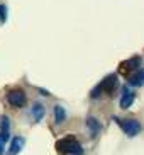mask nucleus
Wrapping results in <instances>:
<instances>
[{
  "label": "nucleus",
  "instance_id": "1",
  "mask_svg": "<svg viewBox=\"0 0 144 155\" xmlns=\"http://www.w3.org/2000/svg\"><path fill=\"white\" fill-rule=\"evenodd\" d=\"M56 150L61 155H83V147L73 135H66L56 141Z\"/></svg>",
  "mask_w": 144,
  "mask_h": 155
},
{
  "label": "nucleus",
  "instance_id": "2",
  "mask_svg": "<svg viewBox=\"0 0 144 155\" xmlns=\"http://www.w3.org/2000/svg\"><path fill=\"white\" fill-rule=\"evenodd\" d=\"M115 89H117V75H108V77L104 78L102 84L97 87V91L92 92V96L97 97L100 92H105V94H108V96H112L114 92H115Z\"/></svg>",
  "mask_w": 144,
  "mask_h": 155
},
{
  "label": "nucleus",
  "instance_id": "3",
  "mask_svg": "<svg viewBox=\"0 0 144 155\" xmlns=\"http://www.w3.org/2000/svg\"><path fill=\"white\" fill-rule=\"evenodd\" d=\"M115 121L121 124V128L124 130V133L129 135V137H136V135L141 133V123L136 121V119H117L115 118Z\"/></svg>",
  "mask_w": 144,
  "mask_h": 155
},
{
  "label": "nucleus",
  "instance_id": "4",
  "mask_svg": "<svg viewBox=\"0 0 144 155\" xmlns=\"http://www.w3.org/2000/svg\"><path fill=\"white\" fill-rule=\"evenodd\" d=\"M7 101H9V104L14 106V107H24L27 102V96H26V92L20 91V89H12L7 94Z\"/></svg>",
  "mask_w": 144,
  "mask_h": 155
},
{
  "label": "nucleus",
  "instance_id": "5",
  "mask_svg": "<svg viewBox=\"0 0 144 155\" xmlns=\"http://www.w3.org/2000/svg\"><path fill=\"white\" fill-rule=\"evenodd\" d=\"M141 68V58L139 56H134L132 60H127V61H124V63L121 65V68H119V72L124 73L126 77H129L132 72H136V70Z\"/></svg>",
  "mask_w": 144,
  "mask_h": 155
},
{
  "label": "nucleus",
  "instance_id": "6",
  "mask_svg": "<svg viewBox=\"0 0 144 155\" xmlns=\"http://www.w3.org/2000/svg\"><path fill=\"white\" fill-rule=\"evenodd\" d=\"M134 99H136V94L126 87V89H124V92H122L121 107H122V109H129V107L132 106V102H134Z\"/></svg>",
  "mask_w": 144,
  "mask_h": 155
},
{
  "label": "nucleus",
  "instance_id": "7",
  "mask_svg": "<svg viewBox=\"0 0 144 155\" xmlns=\"http://www.w3.org/2000/svg\"><path fill=\"white\" fill-rule=\"evenodd\" d=\"M127 82L131 84V85H134V87H141L142 85V82H144V72L142 70H136V72H132L129 77H127Z\"/></svg>",
  "mask_w": 144,
  "mask_h": 155
},
{
  "label": "nucleus",
  "instance_id": "8",
  "mask_svg": "<svg viewBox=\"0 0 144 155\" xmlns=\"http://www.w3.org/2000/svg\"><path fill=\"white\" fill-rule=\"evenodd\" d=\"M24 143H26V140H24V138L15 137L12 140V143H10V148H9V152H7V153H9V155H17L19 152L24 148Z\"/></svg>",
  "mask_w": 144,
  "mask_h": 155
},
{
  "label": "nucleus",
  "instance_id": "9",
  "mask_svg": "<svg viewBox=\"0 0 144 155\" xmlns=\"http://www.w3.org/2000/svg\"><path fill=\"white\" fill-rule=\"evenodd\" d=\"M0 135L5 140H9V137H10V121L7 116H2L0 118Z\"/></svg>",
  "mask_w": 144,
  "mask_h": 155
},
{
  "label": "nucleus",
  "instance_id": "10",
  "mask_svg": "<svg viewBox=\"0 0 144 155\" xmlns=\"http://www.w3.org/2000/svg\"><path fill=\"white\" fill-rule=\"evenodd\" d=\"M86 126H88V130H92V135H93V137H97L99 131L102 130V124H100L93 116H88V118H86Z\"/></svg>",
  "mask_w": 144,
  "mask_h": 155
},
{
  "label": "nucleus",
  "instance_id": "11",
  "mask_svg": "<svg viewBox=\"0 0 144 155\" xmlns=\"http://www.w3.org/2000/svg\"><path fill=\"white\" fill-rule=\"evenodd\" d=\"M32 118H34V121H41L42 119V116H44V107H42V104H34L32 106Z\"/></svg>",
  "mask_w": 144,
  "mask_h": 155
},
{
  "label": "nucleus",
  "instance_id": "12",
  "mask_svg": "<svg viewBox=\"0 0 144 155\" xmlns=\"http://www.w3.org/2000/svg\"><path fill=\"white\" fill-rule=\"evenodd\" d=\"M54 119H56V123H63L64 119H66V113H64V109L61 107V106H56L54 107Z\"/></svg>",
  "mask_w": 144,
  "mask_h": 155
},
{
  "label": "nucleus",
  "instance_id": "13",
  "mask_svg": "<svg viewBox=\"0 0 144 155\" xmlns=\"http://www.w3.org/2000/svg\"><path fill=\"white\" fill-rule=\"evenodd\" d=\"M0 19L7 21V7L5 5H0Z\"/></svg>",
  "mask_w": 144,
  "mask_h": 155
},
{
  "label": "nucleus",
  "instance_id": "14",
  "mask_svg": "<svg viewBox=\"0 0 144 155\" xmlns=\"http://www.w3.org/2000/svg\"><path fill=\"white\" fill-rule=\"evenodd\" d=\"M5 143H7V140L0 135V155L4 153V150H5Z\"/></svg>",
  "mask_w": 144,
  "mask_h": 155
}]
</instances>
